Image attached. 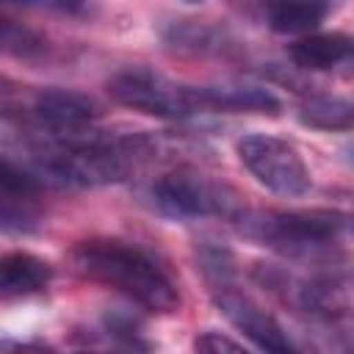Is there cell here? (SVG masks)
Wrapping results in <instances>:
<instances>
[{"mask_svg": "<svg viewBox=\"0 0 354 354\" xmlns=\"http://www.w3.org/2000/svg\"><path fill=\"white\" fill-rule=\"evenodd\" d=\"M329 14L324 3H271L266 6V22L285 36H310Z\"/></svg>", "mask_w": 354, "mask_h": 354, "instance_id": "cell-11", "label": "cell"}, {"mask_svg": "<svg viewBox=\"0 0 354 354\" xmlns=\"http://www.w3.org/2000/svg\"><path fill=\"white\" fill-rule=\"evenodd\" d=\"M199 268L210 285L213 304L263 354H299L290 335L285 332V326L268 310H263V304H257L246 290L238 288L235 257L230 249H224L213 241H205L199 246Z\"/></svg>", "mask_w": 354, "mask_h": 354, "instance_id": "cell-2", "label": "cell"}, {"mask_svg": "<svg viewBox=\"0 0 354 354\" xmlns=\"http://www.w3.org/2000/svg\"><path fill=\"white\" fill-rule=\"evenodd\" d=\"M238 158L246 166V171L277 196H304L313 185L301 152L279 136H243L238 141Z\"/></svg>", "mask_w": 354, "mask_h": 354, "instance_id": "cell-6", "label": "cell"}, {"mask_svg": "<svg viewBox=\"0 0 354 354\" xmlns=\"http://www.w3.org/2000/svg\"><path fill=\"white\" fill-rule=\"evenodd\" d=\"M72 268L100 282L147 313L171 315L183 304L180 282L171 268L147 246L124 238H88L72 246Z\"/></svg>", "mask_w": 354, "mask_h": 354, "instance_id": "cell-1", "label": "cell"}, {"mask_svg": "<svg viewBox=\"0 0 354 354\" xmlns=\"http://www.w3.org/2000/svg\"><path fill=\"white\" fill-rule=\"evenodd\" d=\"M199 105L202 113H268L277 116L282 102L263 86L252 83H202Z\"/></svg>", "mask_w": 354, "mask_h": 354, "instance_id": "cell-8", "label": "cell"}, {"mask_svg": "<svg viewBox=\"0 0 354 354\" xmlns=\"http://www.w3.org/2000/svg\"><path fill=\"white\" fill-rule=\"evenodd\" d=\"M0 39H3L6 53L17 55V58H33L36 53L44 50L41 36H39L36 30L25 28V25H17L14 19H3V33H0Z\"/></svg>", "mask_w": 354, "mask_h": 354, "instance_id": "cell-13", "label": "cell"}, {"mask_svg": "<svg viewBox=\"0 0 354 354\" xmlns=\"http://www.w3.org/2000/svg\"><path fill=\"white\" fill-rule=\"evenodd\" d=\"M152 205L169 218H230L241 221L246 216L238 194L210 174L180 166L160 174L149 188Z\"/></svg>", "mask_w": 354, "mask_h": 354, "instance_id": "cell-4", "label": "cell"}, {"mask_svg": "<svg viewBox=\"0 0 354 354\" xmlns=\"http://www.w3.org/2000/svg\"><path fill=\"white\" fill-rule=\"evenodd\" d=\"M343 354H354V337H351V340L343 346Z\"/></svg>", "mask_w": 354, "mask_h": 354, "instance_id": "cell-16", "label": "cell"}, {"mask_svg": "<svg viewBox=\"0 0 354 354\" xmlns=\"http://www.w3.org/2000/svg\"><path fill=\"white\" fill-rule=\"evenodd\" d=\"M299 119L315 130H351L354 127V102L343 97H310L299 108Z\"/></svg>", "mask_w": 354, "mask_h": 354, "instance_id": "cell-12", "label": "cell"}, {"mask_svg": "<svg viewBox=\"0 0 354 354\" xmlns=\"http://www.w3.org/2000/svg\"><path fill=\"white\" fill-rule=\"evenodd\" d=\"M108 94L133 111L158 116V119H188L202 113L199 88L188 83H177L163 72L149 66H127L119 69L108 80Z\"/></svg>", "mask_w": 354, "mask_h": 354, "instance_id": "cell-5", "label": "cell"}, {"mask_svg": "<svg viewBox=\"0 0 354 354\" xmlns=\"http://www.w3.org/2000/svg\"><path fill=\"white\" fill-rule=\"evenodd\" d=\"M53 279V266L30 252H8L0 260V293L3 299H25L41 293Z\"/></svg>", "mask_w": 354, "mask_h": 354, "instance_id": "cell-9", "label": "cell"}, {"mask_svg": "<svg viewBox=\"0 0 354 354\" xmlns=\"http://www.w3.org/2000/svg\"><path fill=\"white\" fill-rule=\"evenodd\" d=\"M354 58V39L346 33H310L290 44V61L299 69L326 72Z\"/></svg>", "mask_w": 354, "mask_h": 354, "instance_id": "cell-10", "label": "cell"}, {"mask_svg": "<svg viewBox=\"0 0 354 354\" xmlns=\"http://www.w3.org/2000/svg\"><path fill=\"white\" fill-rule=\"evenodd\" d=\"M241 227L249 238L268 243L285 254H315L340 238H354V213L343 210H268L243 216Z\"/></svg>", "mask_w": 354, "mask_h": 354, "instance_id": "cell-3", "label": "cell"}, {"mask_svg": "<svg viewBox=\"0 0 354 354\" xmlns=\"http://www.w3.org/2000/svg\"><path fill=\"white\" fill-rule=\"evenodd\" d=\"M194 351L196 354H249L241 343H235L232 337L213 332V329H205L194 337Z\"/></svg>", "mask_w": 354, "mask_h": 354, "instance_id": "cell-14", "label": "cell"}, {"mask_svg": "<svg viewBox=\"0 0 354 354\" xmlns=\"http://www.w3.org/2000/svg\"><path fill=\"white\" fill-rule=\"evenodd\" d=\"M108 335L113 337V348H102V351H75V354H149V348L133 335L124 332L119 326H108Z\"/></svg>", "mask_w": 354, "mask_h": 354, "instance_id": "cell-15", "label": "cell"}, {"mask_svg": "<svg viewBox=\"0 0 354 354\" xmlns=\"http://www.w3.org/2000/svg\"><path fill=\"white\" fill-rule=\"evenodd\" d=\"M100 105L72 88H39L25 102V119L36 138H72L94 130Z\"/></svg>", "mask_w": 354, "mask_h": 354, "instance_id": "cell-7", "label": "cell"}]
</instances>
